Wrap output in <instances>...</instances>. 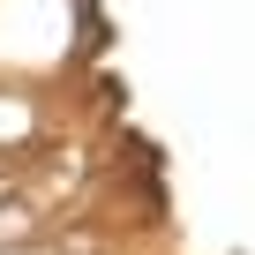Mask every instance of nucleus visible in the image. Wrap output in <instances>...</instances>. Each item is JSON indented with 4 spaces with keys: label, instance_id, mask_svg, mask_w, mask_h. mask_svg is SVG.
<instances>
[{
    "label": "nucleus",
    "instance_id": "1",
    "mask_svg": "<svg viewBox=\"0 0 255 255\" xmlns=\"http://www.w3.org/2000/svg\"><path fill=\"white\" fill-rule=\"evenodd\" d=\"M83 45H98L90 0H0V83L60 75Z\"/></svg>",
    "mask_w": 255,
    "mask_h": 255
}]
</instances>
